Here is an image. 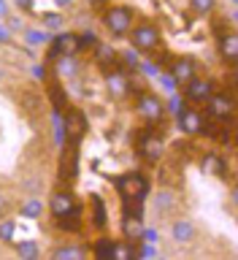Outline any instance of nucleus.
Listing matches in <instances>:
<instances>
[{"label":"nucleus","instance_id":"4be33fe9","mask_svg":"<svg viewBox=\"0 0 238 260\" xmlns=\"http://www.w3.org/2000/svg\"><path fill=\"white\" fill-rule=\"evenodd\" d=\"M54 257H57V260H65V257H84V249H76V247H60V249H54Z\"/></svg>","mask_w":238,"mask_h":260},{"label":"nucleus","instance_id":"f3484780","mask_svg":"<svg viewBox=\"0 0 238 260\" xmlns=\"http://www.w3.org/2000/svg\"><path fill=\"white\" fill-rule=\"evenodd\" d=\"M141 233H144V228H141V222H138V217H125V236L130 241L133 239H141Z\"/></svg>","mask_w":238,"mask_h":260},{"label":"nucleus","instance_id":"9b49d317","mask_svg":"<svg viewBox=\"0 0 238 260\" xmlns=\"http://www.w3.org/2000/svg\"><path fill=\"white\" fill-rule=\"evenodd\" d=\"M65 130H68V138H71L73 144H76L79 138L84 136L87 119H84V114H81L79 109H71V111H68V117H65Z\"/></svg>","mask_w":238,"mask_h":260},{"label":"nucleus","instance_id":"c85d7f7f","mask_svg":"<svg viewBox=\"0 0 238 260\" xmlns=\"http://www.w3.org/2000/svg\"><path fill=\"white\" fill-rule=\"evenodd\" d=\"M11 233H14V222L0 225V236H3V239H11Z\"/></svg>","mask_w":238,"mask_h":260},{"label":"nucleus","instance_id":"7c9ffc66","mask_svg":"<svg viewBox=\"0 0 238 260\" xmlns=\"http://www.w3.org/2000/svg\"><path fill=\"white\" fill-rule=\"evenodd\" d=\"M14 3L19 6V8H24V11H30V8H32V3H36V0H14Z\"/></svg>","mask_w":238,"mask_h":260},{"label":"nucleus","instance_id":"f257e3e1","mask_svg":"<svg viewBox=\"0 0 238 260\" xmlns=\"http://www.w3.org/2000/svg\"><path fill=\"white\" fill-rule=\"evenodd\" d=\"M133 22H135V16L133 11H130L127 6H111L109 11L103 14V24H106V30L111 32V36H127L130 30H133Z\"/></svg>","mask_w":238,"mask_h":260},{"label":"nucleus","instance_id":"f03ea898","mask_svg":"<svg viewBox=\"0 0 238 260\" xmlns=\"http://www.w3.org/2000/svg\"><path fill=\"white\" fill-rule=\"evenodd\" d=\"M127 36H130V44H133L138 52H154V49L160 46V41H162L160 27H157V24H152V22L135 24Z\"/></svg>","mask_w":238,"mask_h":260},{"label":"nucleus","instance_id":"bb28decb","mask_svg":"<svg viewBox=\"0 0 238 260\" xmlns=\"http://www.w3.org/2000/svg\"><path fill=\"white\" fill-rule=\"evenodd\" d=\"M60 14H44V24L46 27H60Z\"/></svg>","mask_w":238,"mask_h":260},{"label":"nucleus","instance_id":"c756f323","mask_svg":"<svg viewBox=\"0 0 238 260\" xmlns=\"http://www.w3.org/2000/svg\"><path fill=\"white\" fill-rule=\"evenodd\" d=\"M141 239H144V241H149V244H154V241H157V231H144V233H141Z\"/></svg>","mask_w":238,"mask_h":260},{"label":"nucleus","instance_id":"ddd939ff","mask_svg":"<svg viewBox=\"0 0 238 260\" xmlns=\"http://www.w3.org/2000/svg\"><path fill=\"white\" fill-rule=\"evenodd\" d=\"M106 87H109L111 98H125L127 95V76L122 71H109L106 73Z\"/></svg>","mask_w":238,"mask_h":260},{"label":"nucleus","instance_id":"412c9836","mask_svg":"<svg viewBox=\"0 0 238 260\" xmlns=\"http://www.w3.org/2000/svg\"><path fill=\"white\" fill-rule=\"evenodd\" d=\"M57 222H60L62 231H79V211L73 209L71 214H65V217H57Z\"/></svg>","mask_w":238,"mask_h":260},{"label":"nucleus","instance_id":"5701e85b","mask_svg":"<svg viewBox=\"0 0 238 260\" xmlns=\"http://www.w3.org/2000/svg\"><path fill=\"white\" fill-rule=\"evenodd\" d=\"M22 211H24L27 217H38V214H41V203H38V201H27V203L22 206Z\"/></svg>","mask_w":238,"mask_h":260},{"label":"nucleus","instance_id":"f8f14e48","mask_svg":"<svg viewBox=\"0 0 238 260\" xmlns=\"http://www.w3.org/2000/svg\"><path fill=\"white\" fill-rule=\"evenodd\" d=\"M73 209H76V201H73L71 192H54L52 201H49V211H52L54 217H65V214H71Z\"/></svg>","mask_w":238,"mask_h":260},{"label":"nucleus","instance_id":"a211bd4d","mask_svg":"<svg viewBox=\"0 0 238 260\" xmlns=\"http://www.w3.org/2000/svg\"><path fill=\"white\" fill-rule=\"evenodd\" d=\"M190 8H192V14H198V16H203V14H211L217 8V0H190Z\"/></svg>","mask_w":238,"mask_h":260},{"label":"nucleus","instance_id":"423d86ee","mask_svg":"<svg viewBox=\"0 0 238 260\" xmlns=\"http://www.w3.org/2000/svg\"><path fill=\"white\" fill-rule=\"evenodd\" d=\"M138 114L146 119V122H160L162 114H165V106H162V101L154 92H141L138 95Z\"/></svg>","mask_w":238,"mask_h":260},{"label":"nucleus","instance_id":"aec40b11","mask_svg":"<svg viewBox=\"0 0 238 260\" xmlns=\"http://www.w3.org/2000/svg\"><path fill=\"white\" fill-rule=\"evenodd\" d=\"M111 257H119V260H130V257H135V249L130 247V244H114L111 247Z\"/></svg>","mask_w":238,"mask_h":260},{"label":"nucleus","instance_id":"39448f33","mask_svg":"<svg viewBox=\"0 0 238 260\" xmlns=\"http://www.w3.org/2000/svg\"><path fill=\"white\" fill-rule=\"evenodd\" d=\"M211 92H214V81H211V79L195 76V79H190V81L184 84V98H187V101H190L192 106L206 103L209 98H211Z\"/></svg>","mask_w":238,"mask_h":260},{"label":"nucleus","instance_id":"20e7f679","mask_svg":"<svg viewBox=\"0 0 238 260\" xmlns=\"http://www.w3.org/2000/svg\"><path fill=\"white\" fill-rule=\"evenodd\" d=\"M138 152H141L144 160L157 162V160L162 157V152H165V141H162L160 133L146 130V133H141V138H138Z\"/></svg>","mask_w":238,"mask_h":260},{"label":"nucleus","instance_id":"dca6fc26","mask_svg":"<svg viewBox=\"0 0 238 260\" xmlns=\"http://www.w3.org/2000/svg\"><path fill=\"white\" fill-rule=\"evenodd\" d=\"M171 236H174L179 244H187V241L195 239V225L187 222V219H176L174 228H171Z\"/></svg>","mask_w":238,"mask_h":260},{"label":"nucleus","instance_id":"f704fd0d","mask_svg":"<svg viewBox=\"0 0 238 260\" xmlns=\"http://www.w3.org/2000/svg\"><path fill=\"white\" fill-rule=\"evenodd\" d=\"M87 3H92V6H100V3H106V0H87Z\"/></svg>","mask_w":238,"mask_h":260},{"label":"nucleus","instance_id":"1a4fd4ad","mask_svg":"<svg viewBox=\"0 0 238 260\" xmlns=\"http://www.w3.org/2000/svg\"><path fill=\"white\" fill-rule=\"evenodd\" d=\"M179 122H182V130L187 136H198L206 130V117H203L200 109H182L179 111Z\"/></svg>","mask_w":238,"mask_h":260},{"label":"nucleus","instance_id":"393cba45","mask_svg":"<svg viewBox=\"0 0 238 260\" xmlns=\"http://www.w3.org/2000/svg\"><path fill=\"white\" fill-rule=\"evenodd\" d=\"M95 44H97V38L92 36V32H84V36H79V46H81V49H87V46L92 49Z\"/></svg>","mask_w":238,"mask_h":260},{"label":"nucleus","instance_id":"9d476101","mask_svg":"<svg viewBox=\"0 0 238 260\" xmlns=\"http://www.w3.org/2000/svg\"><path fill=\"white\" fill-rule=\"evenodd\" d=\"M217 52H219V57H222L227 65H230V68L238 62V36H235L233 30H227V32H222V36H219Z\"/></svg>","mask_w":238,"mask_h":260},{"label":"nucleus","instance_id":"c9c22d12","mask_svg":"<svg viewBox=\"0 0 238 260\" xmlns=\"http://www.w3.org/2000/svg\"><path fill=\"white\" fill-rule=\"evenodd\" d=\"M8 11V8H6V3H3V0H0V14H6Z\"/></svg>","mask_w":238,"mask_h":260},{"label":"nucleus","instance_id":"473e14b6","mask_svg":"<svg viewBox=\"0 0 238 260\" xmlns=\"http://www.w3.org/2000/svg\"><path fill=\"white\" fill-rule=\"evenodd\" d=\"M141 255H144V257H152V255H154V249H152V247H144V249H141Z\"/></svg>","mask_w":238,"mask_h":260},{"label":"nucleus","instance_id":"b1692460","mask_svg":"<svg viewBox=\"0 0 238 260\" xmlns=\"http://www.w3.org/2000/svg\"><path fill=\"white\" fill-rule=\"evenodd\" d=\"M111 247H114L111 241H100V244L95 247V255H97V257H111Z\"/></svg>","mask_w":238,"mask_h":260},{"label":"nucleus","instance_id":"0eeeda50","mask_svg":"<svg viewBox=\"0 0 238 260\" xmlns=\"http://www.w3.org/2000/svg\"><path fill=\"white\" fill-rule=\"evenodd\" d=\"M206 106H209V117H214V119H219V122H225V119H230L233 117V111H235V103H233V98L227 95V92H211V98L206 101Z\"/></svg>","mask_w":238,"mask_h":260},{"label":"nucleus","instance_id":"a878e982","mask_svg":"<svg viewBox=\"0 0 238 260\" xmlns=\"http://www.w3.org/2000/svg\"><path fill=\"white\" fill-rule=\"evenodd\" d=\"M19 255H22V257H36V255H38L36 244H19Z\"/></svg>","mask_w":238,"mask_h":260},{"label":"nucleus","instance_id":"6ab92c4d","mask_svg":"<svg viewBox=\"0 0 238 260\" xmlns=\"http://www.w3.org/2000/svg\"><path fill=\"white\" fill-rule=\"evenodd\" d=\"M92 49L97 52V60H100L103 65H111V62H114V57H117V54H114V49H111L109 44H100V41H97Z\"/></svg>","mask_w":238,"mask_h":260},{"label":"nucleus","instance_id":"6e6552de","mask_svg":"<svg viewBox=\"0 0 238 260\" xmlns=\"http://www.w3.org/2000/svg\"><path fill=\"white\" fill-rule=\"evenodd\" d=\"M198 76V62L192 60V57H176V60H171V79L176 81L179 87H184L190 79Z\"/></svg>","mask_w":238,"mask_h":260},{"label":"nucleus","instance_id":"2f4dec72","mask_svg":"<svg viewBox=\"0 0 238 260\" xmlns=\"http://www.w3.org/2000/svg\"><path fill=\"white\" fill-rule=\"evenodd\" d=\"M11 38V32H8V27H3V24H0V44H3V41H8Z\"/></svg>","mask_w":238,"mask_h":260},{"label":"nucleus","instance_id":"72a5a7b5","mask_svg":"<svg viewBox=\"0 0 238 260\" xmlns=\"http://www.w3.org/2000/svg\"><path fill=\"white\" fill-rule=\"evenodd\" d=\"M54 3H57V6H60V8H68V6L73 3V0H54Z\"/></svg>","mask_w":238,"mask_h":260},{"label":"nucleus","instance_id":"2eb2a0df","mask_svg":"<svg viewBox=\"0 0 238 260\" xmlns=\"http://www.w3.org/2000/svg\"><path fill=\"white\" fill-rule=\"evenodd\" d=\"M203 171H206V174H211V176H219V179H222V176L227 174V162L219 157L217 152H209L206 157H203Z\"/></svg>","mask_w":238,"mask_h":260},{"label":"nucleus","instance_id":"4468645a","mask_svg":"<svg viewBox=\"0 0 238 260\" xmlns=\"http://www.w3.org/2000/svg\"><path fill=\"white\" fill-rule=\"evenodd\" d=\"M79 36H73V32H62V36H57L54 41V52L62 54V57H73L79 52Z\"/></svg>","mask_w":238,"mask_h":260},{"label":"nucleus","instance_id":"cd10ccee","mask_svg":"<svg viewBox=\"0 0 238 260\" xmlns=\"http://www.w3.org/2000/svg\"><path fill=\"white\" fill-rule=\"evenodd\" d=\"M60 73H68V76H73V73H76V65H73L71 57H65V60H62V65H60Z\"/></svg>","mask_w":238,"mask_h":260},{"label":"nucleus","instance_id":"7ed1b4c3","mask_svg":"<svg viewBox=\"0 0 238 260\" xmlns=\"http://www.w3.org/2000/svg\"><path fill=\"white\" fill-rule=\"evenodd\" d=\"M117 190H119V195L125 201H141L144 195H146V190H149V182L141 176V174H122V176H117Z\"/></svg>","mask_w":238,"mask_h":260}]
</instances>
